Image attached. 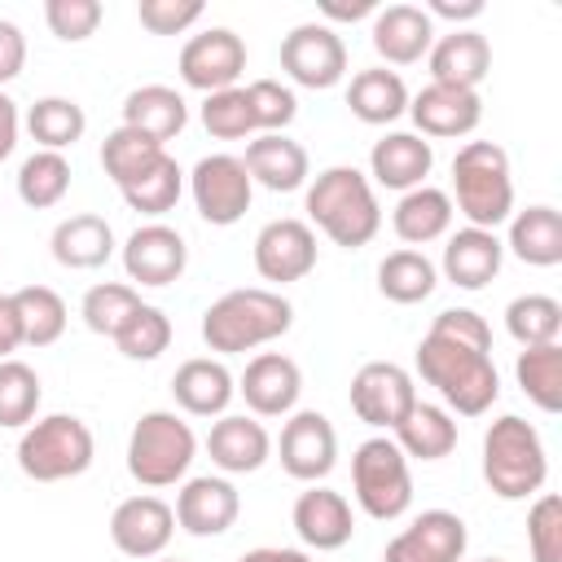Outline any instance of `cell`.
<instances>
[{"mask_svg":"<svg viewBox=\"0 0 562 562\" xmlns=\"http://www.w3.org/2000/svg\"><path fill=\"white\" fill-rule=\"evenodd\" d=\"M290 325H294V307L285 294L263 290V285H241V290L220 294L202 312V342L215 356H237V351H255L281 338Z\"/></svg>","mask_w":562,"mask_h":562,"instance_id":"1","label":"cell"},{"mask_svg":"<svg viewBox=\"0 0 562 562\" xmlns=\"http://www.w3.org/2000/svg\"><path fill=\"white\" fill-rule=\"evenodd\" d=\"M307 215L334 246H347V250L369 246L382 228L373 180L360 167H325L307 184Z\"/></svg>","mask_w":562,"mask_h":562,"instance_id":"2","label":"cell"},{"mask_svg":"<svg viewBox=\"0 0 562 562\" xmlns=\"http://www.w3.org/2000/svg\"><path fill=\"white\" fill-rule=\"evenodd\" d=\"M417 373L439 391V400L461 417H483L501 395V373L487 351H474L465 342L426 334L417 342Z\"/></svg>","mask_w":562,"mask_h":562,"instance_id":"3","label":"cell"},{"mask_svg":"<svg viewBox=\"0 0 562 562\" xmlns=\"http://www.w3.org/2000/svg\"><path fill=\"white\" fill-rule=\"evenodd\" d=\"M483 479L501 501H527L549 479V457L540 430L518 413H505L483 435Z\"/></svg>","mask_w":562,"mask_h":562,"instance_id":"4","label":"cell"},{"mask_svg":"<svg viewBox=\"0 0 562 562\" xmlns=\"http://www.w3.org/2000/svg\"><path fill=\"white\" fill-rule=\"evenodd\" d=\"M452 193L457 211L470 220V228H492L514 215V176L509 154L492 140H465L452 158Z\"/></svg>","mask_w":562,"mask_h":562,"instance_id":"5","label":"cell"},{"mask_svg":"<svg viewBox=\"0 0 562 562\" xmlns=\"http://www.w3.org/2000/svg\"><path fill=\"white\" fill-rule=\"evenodd\" d=\"M97 439L83 417L75 413H48L31 422L18 439V470L35 483H61L92 465Z\"/></svg>","mask_w":562,"mask_h":562,"instance_id":"6","label":"cell"},{"mask_svg":"<svg viewBox=\"0 0 562 562\" xmlns=\"http://www.w3.org/2000/svg\"><path fill=\"white\" fill-rule=\"evenodd\" d=\"M198 457V439H193V426L167 408H154V413H140V422L132 426V439H127V474L140 483V487H171L189 474Z\"/></svg>","mask_w":562,"mask_h":562,"instance_id":"7","label":"cell"},{"mask_svg":"<svg viewBox=\"0 0 562 562\" xmlns=\"http://www.w3.org/2000/svg\"><path fill=\"white\" fill-rule=\"evenodd\" d=\"M351 487L356 501L369 518L391 522L413 505V474H408V457L400 452V443L391 435H373L356 448L351 457Z\"/></svg>","mask_w":562,"mask_h":562,"instance_id":"8","label":"cell"},{"mask_svg":"<svg viewBox=\"0 0 562 562\" xmlns=\"http://www.w3.org/2000/svg\"><path fill=\"white\" fill-rule=\"evenodd\" d=\"M189 193H193V206L206 224L228 228L250 211L255 180H250V171L237 154H206L189 171Z\"/></svg>","mask_w":562,"mask_h":562,"instance_id":"9","label":"cell"},{"mask_svg":"<svg viewBox=\"0 0 562 562\" xmlns=\"http://www.w3.org/2000/svg\"><path fill=\"white\" fill-rule=\"evenodd\" d=\"M281 70L312 92H325L342 83L347 75V44L334 26L325 22H303L281 40Z\"/></svg>","mask_w":562,"mask_h":562,"instance_id":"10","label":"cell"},{"mask_svg":"<svg viewBox=\"0 0 562 562\" xmlns=\"http://www.w3.org/2000/svg\"><path fill=\"white\" fill-rule=\"evenodd\" d=\"M351 413L373 426V430H395L400 417L417 404V386H413V373L395 360H369L356 369L351 378Z\"/></svg>","mask_w":562,"mask_h":562,"instance_id":"11","label":"cell"},{"mask_svg":"<svg viewBox=\"0 0 562 562\" xmlns=\"http://www.w3.org/2000/svg\"><path fill=\"white\" fill-rule=\"evenodd\" d=\"M246 70V44L237 31L228 26H211V31H198L189 35V44L180 48V79L198 92H224V88H237Z\"/></svg>","mask_w":562,"mask_h":562,"instance_id":"12","label":"cell"},{"mask_svg":"<svg viewBox=\"0 0 562 562\" xmlns=\"http://www.w3.org/2000/svg\"><path fill=\"white\" fill-rule=\"evenodd\" d=\"M277 452H281V470L299 483H321L334 465H338V435H334V422L316 408H303V413H290V422L281 426V439H277Z\"/></svg>","mask_w":562,"mask_h":562,"instance_id":"13","label":"cell"},{"mask_svg":"<svg viewBox=\"0 0 562 562\" xmlns=\"http://www.w3.org/2000/svg\"><path fill=\"white\" fill-rule=\"evenodd\" d=\"M316 268V233L303 220H268L255 237V272L272 285L303 281Z\"/></svg>","mask_w":562,"mask_h":562,"instance_id":"14","label":"cell"},{"mask_svg":"<svg viewBox=\"0 0 562 562\" xmlns=\"http://www.w3.org/2000/svg\"><path fill=\"white\" fill-rule=\"evenodd\" d=\"M176 536V514L162 496H127L110 514V540L127 558H158Z\"/></svg>","mask_w":562,"mask_h":562,"instance_id":"15","label":"cell"},{"mask_svg":"<svg viewBox=\"0 0 562 562\" xmlns=\"http://www.w3.org/2000/svg\"><path fill=\"white\" fill-rule=\"evenodd\" d=\"M465 522L452 509H422L400 536L386 540L382 562H461Z\"/></svg>","mask_w":562,"mask_h":562,"instance_id":"16","label":"cell"},{"mask_svg":"<svg viewBox=\"0 0 562 562\" xmlns=\"http://www.w3.org/2000/svg\"><path fill=\"white\" fill-rule=\"evenodd\" d=\"M189 268V246L171 224H140L123 241V272L136 285H171Z\"/></svg>","mask_w":562,"mask_h":562,"instance_id":"17","label":"cell"},{"mask_svg":"<svg viewBox=\"0 0 562 562\" xmlns=\"http://www.w3.org/2000/svg\"><path fill=\"white\" fill-rule=\"evenodd\" d=\"M237 391L255 417H285V413H294V404L303 395V369L281 351H259L241 369Z\"/></svg>","mask_w":562,"mask_h":562,"instance_id":"18","label":"cell"},{"mask_svg":"<svg viewBox=\"0 0 562 562\" xmlns=\"http://www.w3.org/2000/svg\"><path fill=\"white\" fill-rule=\"evenodd\" d=\"M408 114L417 123V136H470L483 119V101L470 88H448V83H426L417 97H408Z\"/></svg>","mask_w":562,"mask_h":562,"instance_id":"19","label":"cell"},{"mask_svg":"<svg viewBox=\"0 0 562 562\" xmlns=\"http://www.w3.org/2000/svg\"><path fill=\"white\" fill-rule=\"evenodd\" d=\"M171 514L189 536H224L241 514V496H237V487L228 479L202 474V479H189L180 487Z\"/></svg>","mask_w":562,"mask_h":562,"instance_id":"20","label":"cell"},{"mask_svg":"<svg viewBox=\"0 0 562 562\" xmlns=\"http://www.w3.org/2000/svg\"><path fill=\"white\" fill-rule=\"evenodd\" d=\"M290 522H294L299 540H303L307 549H316V553L342 549V544L351 540V531H356V518H351L347 496H342V492H329V487H316V483H312L307 492H299Z\"/></svg>","mask_w":562,"mask_h":562,"instance_id":"21","label":"cell"},{"mask_svg":"<svg viewBox=\"0 0 562 562\" xmlns=\"http://www.w3.org/2000/svg\"><path fill=\"white\" fill-rule=\"evenodd\" d=\"M435 44V22L417 4H386L373 13V48L391 66H413L430 53Z\"/></svg>","mask_w":562,"mask_h":562,"instance_id":"22","label":"cell"},{"mask_svg":"<svg viewBox=\"0 0 562 562\" xmlns=\"http://www.w3.org/2000/svg\"><path fill=\"white\" fill-rule=\"evenodd\" d=\"M430 167H435V149H430V140L417 136V132H386V136L373 140V149H369V171H373V180H378L382 189L408 193V189L426 184Z\"/></svg>","mask_w":562,"mask_h":562,"instance_id":"23","label":"cell"},{"mask_svg":"<svg viewBox=\"0 0 562 562\" xmlns=\"http://www.w3.org/2000/svg\"><path fill=\"white\" fill-rule=\"evenodd\" d=\"M206 452L224 474H255L272 457V435L246 413H224L206 435Z\"/></svg>","mask_w":562,"mask_h":562,"instance_id":"24","label":"cell"},{"mask_svg":"<svg viewBox=\"0 0 562 562\" xmlns=\"http://www.w3.org/2000/svg\"><path fill=\"white\" fill-rule=\"evenodd\" d=\"M426 57H430V83H448V88L479 92V83L492 70V44L470 26H457L452 35L435 40Z\"/></svg>","mask_w":562,"mask_h":562,"instance_id":"25","label":"cell"},{"mask_svg":"<svg viewBox=\"0 0 562 562\" xmlns=\"http://www.w3.org/2000/svg\"><path fill=\"white\" fill-rule=\"evenodd\" d=\"M246 171L255 184L272 189V193H294L307 184V149L299 140H290L285 132H259L246 145Z\"/></svg>","mask_w":562,"mask_h":562,"instance_id":"26","label":"cell"},{"mask_svg":"<svg viewBox=\"0 0 562 562\" xmlns=\"http://www.w3.org/2000/svg\"><path fill=\"white\" fill-rule=\"evenodd\" d=\"M505 263V241L492 228H457L443 246V277L461 290H483Z\"/></svg>","mask_w":562,"mask_h":562,"instance_id":"27","label":"cell"},{"mask_svg":"<svg viewBox=\"0 0 562 562\" xmlns=\"http://www.w3.org/2000/svg\"><path fill=\"white\" fill-rule=\"evenodd\" d=\"M171 395L184 413L193 417H224V408L233 404L237 386H233V373L224 360H211V356H193L184 360L176 373H171Z\"/></svg>","mask_w":562,"mask_h":562,"instance_id":"28","label":"cell"},{"mask_svg":"<svg viewBox=\"0 0 562 562\" xmlns=\"http://www.w3.org/2000/svg\"><path fill=\"white\" fill-rule=\"evenodd\" d=\"M184 123H189V105L167 83H145V88H132L123 97V127H132V132H140V136H149L158 145L180 136Z\"/></svg>","mask_w":562,"mask_h":562,"instance_id":"29","label":"cell"},{"mask_svg":"<svg viewBox=\"0 0 562 562\" xmlns=\"http://www.w3.org/2000/svg\"><path fill=\"white\" fill-rule=\"evenodd\" d=\"M391 228L408 246L439 241L452 228V198L443 189H435V184H417V189L400 193V202L391 211Z\"/></svg>","mask_w":562,"mask_h":562,"instance_id":"30","label":"cell"},{"mask_svg":"<svg viewBox=\"0 0 562 562\" xmlns=\"http://www.w3.org/2000/svg\"><path fill=\"white\" fill-rule=\"evenodd\" d=\"M53 259L70 272H92L114 255V228L101 215H70L53 228Z\"/></svg>","mask_w":562,"mask_h":562,"instance_id":"31","label":"cell"},{"mask_svg":"<svg viewBox=\"0 0 562 562\" xmlns=\"http://www.w3.org/2000/svg\"><path fill=\"white\" fill-rule=\"evenodd\" d=\"M347 105L360 123L369 127H382V123H395L400 114H408V88L395 70L386 66H369L360 75H351L347 83Z\"/></svg>","mask_w":562,"mask_h":562,"instance_id":"32","label":"cell"},{"mask_svg":"<svg viewBox=\"0 0 562 562\" xmlns=\"http://www.w3.org/2000/svg\"><path fill=\"white\" fill-rule=\"evenodd\" d=\"M391 439L400 443L404 457H417V461H443V457L457 448V422H452L448 408H439V404H422V400H417V404L400 417V426L391 430Z\"/></svg>","mask_w":562,"mask_h":562,"instance_id":"33","label":"cell"},{"mask_svg":"<svg viewBox=\"0 0 562 562\" xmlns=\"http://www.w3.org/2000/svg\"><path fill=\"white\" fill-rule=\"evenodd\" d=\"M522 263L531 268H553L562 263V215L553 206H527L509 220V241H505Z\"/></svg>","mask_w":562,"mask_h":562,"instance_id":"34","label":"cell"},{"mask_svg":"<svg viewBox=\"0 0 562 562\" xmlns=\"http://www.w3.org/2000/svg\"><path fill=\"white\" fill-rule=\"evenodd\" d=\"M439 285V272L435 263L422 255V250H391L382 263H378V290L391 299V303H422L430 299Z\"/></svg>","mask_w":562,"mask_h":562,"instance_id":"35","label":"cell"},{"mask_svg":"<svg viewBox=\"0 0 562 562\" xmlns=\"http://www.w3.org/2000/svg\"><path fill=\"white\" fill-rule=\"evenodd\" d=\"M83 127H88V114H83V105L70 101V97H40V101L26 110V132H31V140H40V149H53V154L70 149V145L83 136Z\"/></svg>","mask_w":562,"mask_h":562,"instance_id":"36","label":"cell"},{"mask_svg":"<svg viewBox=\"0 0 562 562\" xmlns=\"http://www.w3.org/2000/svg\"><path fill=\"white\" fill-rule=\"evenodd\" d=\"M514 373H518L522 395H527L536 408H544V413H558V408H562V347H558V342L522 347Z\"/></svg>","mask_w":562,"mask_h":562,"instance_id":"37","label":"cell"},{"mask_svg":"<svg viewBox=\"0 0 562 562\" xmlns=\"http://www.w3.org/2000/svg\"><path fill=\"white\" fill-rule=\"evenodd\" d=\"M70 189V162L66 154H53V149H35L22 167H18V198L31 206V211H48L66 198Z\"/></svg>","mask_w":562,"mask_h":562,"instance_id":"38","label":"cell"},{"mask_svg":"<svg viewBox=\"0 0 562 562\" xmlns=\"http://www.w3.org/2000/svg\"><path fill=\"white\" fill-rule=\"evenodd\" d=\"M18 316H22V342L26 347H53L66 334V303L48 285H22L13 290Z\"/></svg>","mask_w":562,"mask_h":562,"instance_id":"39","label":"cell"},{"mask_svg":"<svg viewBox=\"0 0 562 562\" xmlns=\"http://www.w3.org/2000/svg\"><path fill=\"white\" fill-rule=\"evenodd\" d=\"M180 189H184V171L176 167V158L171 154H162L154 167H145L136 180H127L119 193H123V202L132 206V211H140V215H167L176 202H180Z\"/></svg>","mask_w":562,"mask_h":562,"instance_id":"40","label":"cell"},{"mask_svg":"<svg viewBox=\"0 0 562 562\" xmlns=\"http://www.w3.org/2000/svg\"><path fill=\"white\" fill-rule=\"evenodd\" d=\"M505 329L518 347H544L562 334V303L549 294H518L505 307Z\"/></svg>","mask_w":562,"mask_h":562,"instance_id":"41","label":"cell"},{"mask_svg":"<svg viewBox=\"0 0 562 562\" xmlns=\"http://www.w3.org/2000/svg\"><path fill=\"white\" fill-rule=\"evenodd\" d=\"M167 149L158 145V140H149V136H140V132H132V127H114L105 140H101V167H105V176L123 189L127 180H136L145 167H154L158 158H162Z\"/></svg>","mask_w":562,"mask_h":562,"instance_id":"42","label":"cell"},{"mask_svg":"<svg viewBox=\"0 0 562 562\" xmlns=\"http://www.w3.org/2000/svg\"><path fill=\"white\" fill-rule=\"evenodd\" d=\"M136 307H140V294H136L132 285H123V281H101V285H92V290L83 294L79 316H83V325H88L92 334L114 338V334L127 325V316H132Z\"/></svg>","mask_w":562,"mask_h":562,"instance_id":"43","label":"cell"},{"mask_svg":"<svg viewBox=\"0 0 562 562\" xmlns=\"http://www.w3.org/2000/svg\"><path fill=\"white\" fill-rule=\"evenodd\" d=\"M40 413V378L26 360H0V426H31Z\"/></svg>","mask_w":562,"mask_h":562,"instance_id":"44","label":"cell"},{"mask_svg":"<svg viewBox=\"0 0 562 562\" xmlns=\"http://www.w3.org/2000/svg\"><path fill=\"white\" fill-rule=\"evenodd\" d=\"M114 347L127 360H158L171 347V321H167V312L154 307V303H140L127 316V325L114 334Z\"/></svg>","mask_w":562,"mask_h":562,"instance_id":"45","label":"cell"},{"mask_svg":"<svg viewBox=\"0 0 562 562\" xmlns=\"http://www.w3.org/2000/svg\"><path fill=\"white\" fill-rule=\"evenodd\" d=\"M202 127H206L215 140L255 136V119H250V105H246V88L211 92V97L202 101Z\"/></svg>","mask_w":562,"mask_h":562,"instance_id":"46","label":"cell"},{"mask_svg":"<svg viewBox=\"0 0 562 562\" xmlns=\"http://www.w3.org/2000/svg\"><path fill=\"white\" fill-rule=\"evenodd\" d=\"M246 105H250V119H255V132H285L299 114V101L285 83L277 79H255L246 83Z\"/></svg>","mask_w":562,"mask_h":562,"instance_id":"47","label":"cell"},{"mask_svg":"<svg viewBox=\"0 0 562 562\" xmlns=\"http://www.w3.org/2000/svg\"><path fill=\"white\" fill-rule=\"evenodd\" d=\"M527 544L531 562H562V496H536V505L527 509Z\"/></svg>","mask_w":562,"mask_h":562,"instance_id":"48","label":"cell"},{"mask_svg":"<svg viewBox=\"0 0 562 562\" xmlns=\"http://www.w3.org/2000/svg\"><path fill=\"white\" fill-rule=\"evenodd\" d=\"M101 18H105L101 0H48V4H44L48 31H53L57 40H66V44H79V40L97 35Z\"/></svg>","mask_w":562,"mask_h":562,"instance_id":"49","label":"cell"},{"mask_svg":"<svg viewBox=\"0 0 562 562\" xmlns=\"http://www.w3.org/2000/svg\"><path fill=\"white\" fill-rule=\"evenodd\" d=\"M136 13L149 35H180L202 18V0H140Z\"/></svg>","mask_w":562,"mask_h":562,"instance_id":"50","label":"cell"},{"mask_svg":"<svg viewBox=\"0 0 562 562\" xmlns=\"http://www.w3.org/2000/svg\"><path fill=\"white\" fill-rule=\"evenodd\" d=\"M430 334L452 338V342H465V347L492 356V329H487V321H483L479 312H470V307H443V312L430 321Z\"/></svg>","mask_w":562,"mask_h":562,"instance_id":"51","label":"cell"},{"mask_svg":"<svg viewBox=\"0 0 562 562\" xmlns=\"http://www.w3.org/2000/svg\"><path fill=\"white\" fill-rule=\"evenodd\" d=\"M22 66H26V35L18 22L0 18V88L13 83L22 75Z\"/></svg>","mask_w":562,"mask_h":562,"instance_id":"52","label":"cell"},{"mask_svg":"<svg viewBox=\"0 0 562 562\" xmlns=\"http://www.w3.org/2000/svg\"><path fill=\"white\" fill-rule=\"evenodd\" d=\"M22 347V316L13 294H0V360H9Z\"/></svg>","mask_w":562,"mask_h":562,"instance_id":"53","label":"cell"},{"mask_svg":"<svg viewBox=\"0 0 562 562\" xmlns=\"http://www.w3.org/2000/svg\"><path fill=\"white\" fill-rule=\"evenodd\" d=\"M483 13V0H430L426 4V18H448V22H474Z\"/></svg>","mask_w":562,"mask_h":562,"instance_id":"54","label":"cell"},{"mask_svg":"<svg viewBox=\"0 0 562 562\" xmlns=\"http://www.w3.org/2000/svg\"><path fill=\"white\" fill-rule=\"evenodd\" d=\"M18 127H22L18 105H13V97H9V92H0V162L13 154V145H18Z\"/></svg>","mask_w":562,"mask_h":562,"instance_id":"55","label":"cell"},{"mask_svg":"<svg viewBox=\"0 0 562 562\" xmlns=\"http://www.w3.org/2000/svg\"><path fill=\"white\" fill-rule=\"evenodd\" d=\"M321 13L334 18V22H356V18L378 13V0H351V4H342V0H321Z\"/></svg>","mask_w":562,"mask_h":562,"instance_id":"56","label":"cell"},{"mask_svg":"<svg viewBox=\"0 0 562 562\" xmlns=\"http://www.w3.org/2000/svg\"><path fill=\"white\" fill-rule=\"evenodd\" d=\"M237 562H312L303 549H277V544H263V549H250L241 553Z\"/></svg>","mask_w":562,"mask_h":562,"instance_id":"57","label":"cell"},{"mask_svg":"<svg viewBox=\"0 0 562 562\" xmlns=\"http://www.w3.org/2000/svg\"><path fill=\"white\" fill-rule=\"evenodd\" d=\"M479 562H505V558H479Z\"/></svg>","mask_w":562,"mask_h":562,"instance_id":"58","label":"cell"},{"mask_svg":"<svg viewBox=\"0 0 562 562\" xmlns=\"http://www.w3.org/2000/svg\"><path fill=\"white\" fill-rule=\"evenodd\" d=\"M162 562H176V558H162Z\"/></svg>","mask_w":562,"mask_h":562,"instance_id":"59","label":"cell"}]
</instances>
